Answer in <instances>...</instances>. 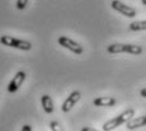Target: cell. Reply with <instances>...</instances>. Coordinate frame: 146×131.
I'll list each match as a JSON object with an SVG mask.
<instances>
[{
	"label": "cell",
	"instance_id": "obj_2",
	"mask_svg": "<svg viewBox=\"0 0 146 131\" xmlns=\"http://www.w3.org/2000/svg\"><path fill=\"white\" fill-rule=\"evenodd\" d=\"M108 54H131V55H140L142 54V47L136 45L128 43H112L107 47Z\"/></svg>",
	"mask_w": 146,
	"mask_h": 131
},
{
	"label": "cell",
	"instance_id": "obj_7",
	"mask_svg": "<svg viewBox=\"0 0 146 131\" xmlns=\"http://www.w3.org/2000/svg\"><path fill=\"white\" fill-rule=\"evenodd\" d=\"M80 97H81V94H80L79 90L71 92V93H70V96L67 97L66 101L64 102V104H62V111H64V112H69V111L71 110V108L74 107L78 102H79Z\"/></svg>",
	"mask_w": 146,
	"mask_h": 131
},
{
	"label": "cell",
	"instance_id": "obj_14",
	"mask_svg": "<svg viewBox=\"0 0 146 131\" xmlns=\"http://www.w3.org/2000/svg\"><path fill=\"white\" fill-rule=\"evenodd\" d=\"M22 131H32V127H31V125H24L22 127Z\"/></svg>",
	"mask_w": 146,
	"mask_h": 131
},
{
	"label": "cell",
	"instance_id": "obj_1",
	"mask_svg": "<svg viewBox=\"0 0 146 131\" xmlns=\"http://www.w3.org/2000/svg\"><path fill=\"white\" fill-rule=\"evenodd\" d=\"M135 116V110L133 108H127L126 111H123L122 113H119L117 117H113L112 120H108L103 125V131H112L116 127L121 126L122 124H127L131 118Z\"/></svg>",
	"mask_w": 146,
	"mask_h": 131
},
{
	"label": "cell",
	"instance_id": "obj_9",
	"mask_svg": "<svg viewBox=\"0 0 146 131\" xmlns=\"http://www.w3.org/2000/svg\"><path fill=\"white\" fill-rule=\"evenodd\" d=\"M146 126V116H140V117H132L130 121L126 124V127L128 130H135L139 127Z\"/></svg>",
	"mask_w": 146,
	"mask_h": 131
},
{
	"label": "cell",
	"instance_id": "obj_8",
	"mask_svg": "<svg viewBox=\"0 0 146 131\" xmlns=\"http://www.w3.org/2000/svg\"><path fill=\"white\" fill-rule=\"evenodd\" d=\"M93 103L97 107H113L117 101L113 97H98L93 101Z\"/></svg>",
	"mask_w": 146,
	"mask_h": 131
},
{
	"label": "cell",
	"instance_id": "obj_4",
	"mask_svg": "<svg viewBox=\"0 0 146 131\" xmlns=\"http://www.w3.org/2000/svg\"><path fill=\"white\" fill-rule=\"evenodd\" d=\"M57 43L60 45V46H62V47H65V49H67L69 51H71L72 54L81 55L84 52L83 46H81L79 42H76V41L69 38L67 36H61V37H58Z\"/></svg>",
	"mask_w": 146,
	"mask_h": 131
},
{
	"label": "cell",
	"instance_id": "obj_5",
	"mask_svg": "<svg viewBox=\"0 0 146 131\" xmlns=\"http://www.w3.org/2000/svg\"><path fill=\"white\" fill-rule=\"evenodd\" d=\"M111 5L114 10H117L118 13L127 17V18H133V17H136V10H135L132 7H130V5H126L125 3L119 1V0H112Z\"/></svg>",
	"mask_w": 146,
	"mask_h": 131
},
{
	"label": "cell",
	"instance_id": "obj_13",
	"mask_svg": "<svg viewBox=\"0 0 146 131\" xmlns=\"http://www.w3.org/2000/svg\"><path fill=\"white\" fill-rule=\"evenodd\" d=\"M50 127H51L52 131H64L62 127H61V125L58 124L57 121H51L50 122Z\"/></svg>",
	"mask_w": 146,
	"mask_h": 131
},
{
	"label": "cell",
	"instance_id": "obj_12",
	"mask_svg": "<svg viewBox=\"0 0 146 131\" xmlns=\"http://www.w3.org/2000/svg\"><path fill=\"white\" fill-rule=\"evenodd\" d=\"M27 4H28V0H17L15 7H17V9L23 10L27 8Z\"/></svg>",
	"mask_w": 146,
	"mask_h": 131
},
{
	"label": "cell",
	"instance_id": "obj_17",
	"mask_svg": "<svg viewBox=\"0 0 146 131\" xmlns=\"http://www.w3.org/2000/svg\"><path fill=\"white\" fill-rule=\"evenodd\" d=\"M141 3H142V5H146V0H141Z\"/></svg>",
	"mask_w": 146,
	"mask_h": 131
},
{
	"label": "cell",
	"instance_id": "obj_11",
	"mask_svg": "<svg viewBox=\"0 0 146 131\" xmlns=\"http://www.w3.org/2000/svg\"><path fill=\"white\" fill-rule=\"evenodd\" d=\"M130 31L137 32V31H146V21H136L130 24Z\"/></svg>",
	"mask_w": 146,
	"mask_h": 131
},
{
	"label": "cell",
	"instance_id": "obj_3",
	"mask_svg": "<svg viewBox=\"0 0 146 131\" xmlns=\"http://www.w3.org/2000/svg\"><path fill=\"white\" fill-rule=\"evenodd\" d=\"M0 43L8 47H13V49H18L22 51H29L32 49V43L26 40H19V38L12 37V36H1L0 37Z\"/></svg>",
	"mask_w": 146,
	"mask_h": 131
},
{
	"label": "cell",
	"instance_id": "obj_10",
	"mask_svg": "<svg viewBox=\"0 0 146 131\" xmlns=\"http://www.w3.org/2000/svg\"><path fill=\"white\" fill-rule=\"evenodd\" d=\"M41 104L46 113H52L53 110H55V107H53V101L48 94H43V96L41 97Z\"/></svg>",
	"mask_w": 146,
	"mask_h": 131
},
{
	"label": "cell",
	"instance_id": "obj_15",
	"mask_svg": "<svg viewBox=\"0 0 146 131\" xmlns=\"http://www.w3.org/2000/svg\"><path fill=\"white\" fill-rule=\"evenodd\" d=\"M140 96L144 97V98H146V88H142L141 90H140Z\"/></svg>",
	"mask_w": 146,
	"mask_h": 131
},
{
	"label": "cell",
	"instance_id": "obj_16",
	"mask_svg": "<svg viewBox=\"0 0 146 131\" xmlns=\"http://www.w3.org/2000/svg\"><path fill=\"white\" fill-rule=\"evenodd\" d=\"M81 131H98V130L93 129V127H83V129H81Z\"/></svg>",
	"mask_w": 146,
	"mask_h": 131
},
{
	"label": "cell",
	"instance_id": "obj_6",
	"mask_svg": "<svg viewBox=\"0 0 146 131\" xmlns=\"http://www.w3.org/2000/svg\"><path fill=\"white\" fill-rule=\"evenodd\" d=\"M26 78H27V74L24 73L23 70L18 71V73L14 75L13 79L10 80V83L8 84V88H7L8 92H9V93H15V92L21 88V85L23 84V82L26 80Z\"/></svg>",
	"mask_w": 146,
	"mask_h": 131
}]
</instances>
